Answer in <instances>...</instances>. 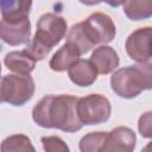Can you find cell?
I'll return each instance as SVG.
<instances>
[{
    "label": "cell",
    "instance_id": "5",
    "mask_svg": "<svg viewBox=\"0 0 152 152\" xmlns=\"http://www.w3.org/2000/svg\"><path fill=\"white\" fill-rule=\"evenodd\" d=\"M82 32L88 43L94 48L100 44L110 43L116 34V27L113 19L102 12L91 13L86 20L81 21Z\"/></svg>",
    "mask_w": 152,
    "mask_h": 152
},
{
    "label": "cell",
    "instance_id": "13",
    "mask_svg": "<svg viewBox=\"0 0 152 152\" xmlns=\"http://www.w3.org/2000/svg\"><path fill=\"white\" fill-rule=\"evenodd\" d=\"M80 52L70 44L62 45L51 57L49 66L56 72H63L68 70L77 59H80Z\"/></svg>",
    "mask_w": 152,
    "mask_h": 152
},
{
    "label": "cell",
    "instance_id": "12",
    "mask_svg": "<svg viewBox=\"0 0 152 152\" xmlns=\"http://www.w3.org/2000/svg\"><path fill=\"white\" fill-rule=\"evenodd\" d=\"M6 68L19 75H30L36 68V61L25 51H11L4 58Z\"/></svg>",
    "mask_w": 152,
    "mask_h": 152
},
{
    "label": "cell",
    "instance_id": "22",
    "mask_svg": "<svg viewBox=\"0 0 152 152\" xmlns=\"http://www.w3.org/2000/svg\"><path fill=\"white\" fill-rule=\"evenodd\" d=\"M0 74H1V63H0Z\"/></svg>",
    "mask_w": 152,
    "mask_h": 152
},
{
    "label": "cell",
    "instance_id": "18",
    "mask_svg": "<svg viewBox=\"0 0 152 152\" xmlns=\"http://www.w3.org/2000/svg\"><path fill=\"white\" fill-rule=\"evenodd\" d=\"M108 132H90L83 135L78 142L80 152H99Z\"/></svg>",
    "mask_w": 152,
    "mask_h": 152
},
{
    "label": "cell",
    "instance_id": "10",
    "mask_svg": "<svg viewBox=\"0 0 152 152\" xmlns=\"http://www.w3.org/2000/svg\"><path fill=\"white\" fill-rule=\"evenodd\" d=\"M89 61L95 66L97 74H102V75L113 72L119 66L120 63L118 52L112 46L108 45H101L96 48L93 51Z\"/></svg>",
    "mask_w": 152,
    "mask_h": 152
},
{
    "label": "cell",
    "instance_id": "11",
    "mask_svg": "<svg viewBox=\"0 0 152 152\" xmlns=\"http://www.w3.org/2000/svg\"><path fill=\"white\" fill-rule=\"evenodd\" d=\"M68 76L70 81L78 87H89L97 78V71L89 59L80 58L69 69Z\"/></svg>",
    "mask_w": 152,
    "mask_h": 152
},
{
    "label": "cell",
    "instance_id": "15",
    "mask_svg": "<svg viewBox=\"0 0 152 152\" xmlns=\"http://www.w3.org/2000/svg\"><path fill=\"white\" fill-rule=\"evenodd\" d=\"M0 152H37L31 139L25 134H13L0 144Z\"/></svg>",
    "mask_w": 152,
    "mask_h": 152
},
{
    "label": "cell",
    "instance_id": "9",
    "mask_svg": "<svg viewBox=\"0 0 152 152\" xmlns=\"http://www.w3.org/2000/svg\"><path fill=\"white\" fill-rule=\"evenodd\" d=\"M0 39L8 45L18 46L31 40V21L30 19L7 21L0 20Z\"/></svg>",
    "mask_w": 152,
    "mask_h": 152
},
{
    "label": "cell",
    "instance_id": "8",
    "mask_svg": "<svg viewBox=\"0 0 152 152\" xmlns=\"http://www.w3.org/2000/svg\"><path fill=\"white\" fill-rule=\"evenodd\" d=\"M137 137L133 129L126 126H119L107 133V137L99 152H133Z\"/></svg>",
    "mask_w": 152,
    "mask_h": 152
},
{
    "label": "cell",
    "instance_id": "2",
    "mask_svg": "<svg viewBox=\"0 0 152 152\" xmlns=\"http://www.w3.org/2000/svg\"><path fill=\"white\" fill-rule=\"evenodd\" d=\"M66 20L56 13H44L37 23L33 38L28 42L25 51L36 61H43L48 53L66 34Z\"/></svg>",
    "mask_w": 152,
    "mask_h": 152
},
{
    "label": "cell",
    "instance_id": "23",
    "mask_svg": "<svg viewBox=\"0 0 152 152\" xmlns=\"http://www.w3.org/2000/svg\"><path fill=\"white\" fill-rule=\"evenodd\" d=\"M0 102H2V101H1V95H0Z\"/></svg>",
    "mask_w": 152,
    "mask_h": 152
},
{
    "label": "cell",
    "instance_id": "20",
    "mask_svg": "<svg viewBox=\"0 0 152 152\" xmlns=\"http://www.w3.org/2000/svg\"><path fill=\"white\" fill-rule=\"evenodd\" d=\"M138 129L141 137L147 138V139L152 137V112L151 110H147L139 118Z\"/></svg>",
    "mask_w": 152,
    "mask_h": 152
},
{
    "label": "cell",
    "instance_id": "7",
    "mask_svg": "<svg viewBox=\"0 0 152 152\" xmlns=\"http://www.w3.org/2000/svg\"><path fill=\"white\" fill-rule=\"evenodd\" d=\"M151 37L152 27L145 26L133 31L126 39L125 49L131 59L138 63L151 62Z\"/></svg>",
    "mask_w": 152,
    "mask_h": 152
},
{
    "label": "cell",
    "instance_id": "19",
    "mask_svg": "<svg viewBox=\"0 0 152 152\" xmlns=\"http://www.w3.org/2000/svg\"><path fill=\"white\" fill-rule=\"evenodd\" d=\"M44 152H70L66 142L57 135H48L40 139Z\"/></svg>",
    "mask_w": 152,
    "mask_h": 152
},
{
    "label": "cell",
    "instance_id": "3",
    "mask_svg": "<svg viewBox=\"0 0 152 152\" xmlns=\"http://www.w3.org/2000/svg\"><path fill=\"white\" fill-rule=\"evenodd\" d=\"M112 90L122 99L137 97L152 88V63H139L118 69L110 76Z\"/></svg>",
    "mask_w": 152,
    "mask_h": 152
},
{
    "label": "cell",
    "instance_id": "16",
    "mask_svg": "<svg viewBox=\"0 0 152 152\" xmlns=\"http://www.w3.org/2000/svg\"><path fill=\"white\" fill-rule=\"evenodd\" d=\"M122 8L131 20H144L152 15V1H124Z\"/></svg>",
    "mask_w": 152,
    "mask_h": 152
},
{
    "label": "cell",
    "instance_id": "6",
    "mask_svg": "<svg viewBox=\"0 0 152 152\" xmlns=\"http://www.w3.org/2000/svg\"><path fill=\"white\" fill-rule=\"evenodd\" d=\"M112 106L109 100L101 94H90L78 97L77 115L82 125H100L110 118Z\"/></svg>",
    "mask_w": 152,
    "mask_h": 152
},
{
    "label": "cell",
    "instance_id": "21",
    "mask_svg": "<svg viewBox=\"0 0 152 152\" xmlns=\"http://www.w3.org/2000/svg\"><path fill=\"white\" fill-rule=\"evenodd\" d=\"M150 146H151V145H150V144H147V145L141 150V152H150Z\"/></svg>",
    "mask_w": 152,
    "mask_h": 152
},
{
    "label": "cell",
    "instance_id": "1",
    "mask_svg": "<svg viewBox=\"0 0 152 152\" xmlns=\"http://www.w3.org/2000/svg\"><path fill=\"white\" fill-rule=\"evenodd\" d=\"M77 101L72 95H45L33 107L32 119L43 128L75 133L83 127L77 115Z\"/></svg>",
    "mask_w": 152,
    "mask_h": 152
},
{
    "label": "cell",
    "instance_id": "4",
    "mask_svg": "<svg viewBox=\"0 0 152 152\" xmlns=\"http://www.w3.org/2000/svg\"><path fill=\"white\" fill-rule=\"evenodd\" d=\"M34 90V81L30 75L8 74L0 78L1 101L14 107H20L28 102L32 99Z\"/></svg>",
    "mask_w": 152,
    "mask_h": 152
},
{
    "label": "cell",
    "instance_id": "14",
    "mask_svg": "<svg viewBox=\"0 0 152 152\" xmlns=\"http://www.w3.org/2000/svg\"><path fill=\"white\" fill-rule=\"evenodd\" d=\"M32 7L31 1L21 0H0V12L4 20L17 21L28 18Z\"/></svg>",
    "mask_w": 152,
    "mask_h": 152
},
{
    "label": "cell",
    "instance_id": "17",
    "mask_svg": "<svg viewBox=\"0 0 152 152\" xmlns=\"http://www.w3.org/2000/svg\"><path fill=\"white\" fill-rule=\"evenodd\" d=\"M65 43L72 45L80 52V55H84L93 49V46L88 43V40L86 39V37L82 32L81 23L74 24L71 26V28L69 30V32L66 34V42Z\"/></svg>",
    "mask_w": 152,
    "mask_h": 152
}]
</instances>
